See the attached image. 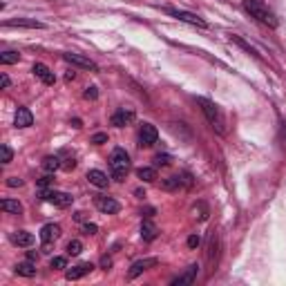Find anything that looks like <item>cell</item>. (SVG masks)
Wrapping results in <instances>:
<instances>
[{
	"instance_id": "1",
	"label": "cell",
	"mask_w": 286,
	"mask_h": 286,
	"mask_svg": "<svg viewBox=\"0 0 286 286\" xmlns=\"http://www.w3.org/2000/svg\"><path fill=\"white\" fill-rule=\"evenodd\" d=\"M244 9L248 11L257 23H262V25H266V27H271V29L277 27V16L273 14V9L264 3V0H244Z\"/></svg>"
},
{
	"instance_id": "2",
	"label": "cell",
	"mask_w": 286,
	"mask_h": 286,
	"mask_svg": "<svg viewBox=\"0 0 286 286\" xmlns=\"http://www.w3.org/2000/svg\"><path fill=\"white\" fill-rule=\"evenodd\" d=\"M197 105L201 108V112L206 114V119L212 126V130H217L219 134H226V116H224L222 110H219L217 103H212L210 99H204V96H199Z\"/></svg>"
},
{
	"instance_id": "3",
	"label": "cell",
	"mask_w": 286,
	"mask_h": 286,
	"mask_svg": "<svg viewBox=\"0 0 286 286\" xmlns=\"http://www.w3.org/2000/svg\"><path fill=\"white\" fill-rule=\"evenodd\" d=\"M110 172H112L114 181H123L130 172V154L123 148H114L110 154Z\"/></svg>"
},
{
	"instance_id": "4",
	"label": "cell",
	"mask_w": 286,
	"mask_h": 286,
	"mask_svg": "<svg viewBox=\"0 0 286 286\" xmlns=\"http://www.w3.org/2000/svg\"><path fill=\"white\" fill-rule=\"evenodd\" d=\"M38 194H41L43 201H49V204H54L58 208H67V206H72V201H74V197H72V194L58 192V190H41Z\"/></svg>"
},
{
	"instance_id": "5",
	"label": "cell",
	"mask_w": 286,
	"mask_h": 286,
	"mask_svg": "<svg viewBox=\"0 0 286 286\" xmlns=\"http://www.w3.org/2000/svg\"><path fill=\"white\" fill-rule=\"evenodd\" d=\"M159 139V132H157V128L152 126V123H141V128H139V146L141 148H150L154 146Z\"/></svg>"
},
{
	"instance_id": "6",
	"label": "cell",
	"mask_w": 286,
	"mask_h": 286,
	"mask_svg": "<svg viewBox=\"0 0 286 286\" xmlns=\"http://www.w3.org/2000/svg\"><path fill=\"white\" fill-rule=\"evenodd\" d=\"M63 61L69 63V65H76V67H83V69L99 72V65H96L94 61H90V58L83 56V54H74V51H67V54H63Z\"/></svg>"
},
{
	"instance_id": "7",
	"label": "cell",
	"mask_w": 286,
	"mask_h": 286,
	"mask_svg": "<svg viewBox=\"0 0 286 286\" xmlns=\"http://www.w3.org/2000/svg\"><path fill=\"white\" fill-rule=\"evenodd\" d=\"M168 14H170L172 18H177V21L181 23H188V25H194V27H206V21L197 14H190V11L186 9H168Z\"/></svg>"
},
{
	"instance_id": "8",
	"label": "cell",
	"mask_w": 286,
	"mask_h": 286,
	"mask_svg": "<svg viewBox=\"0 0 286 286\" xmlns=\"http://www.w3.org/2000/svg\"><path fill=\"white\" fill-rule=\"evenodd\" d=\"M94 206L99 208L101 212H105V214H114V212L121 210L119 201L112 199V197H108V194H96V197H94Z\"/></svg>"
},
{
	"instance_id": "9",
	"label": "cell",
	"mask_w": 286,
	"mask_h": 286,
	"mask_svg": "<svg viewBox=\"0 0 286 286\" xmlns=\"http://www.w3.org/2000/svg\"><path fill=\"white\" fill-rule=\"evenodd\" d=\"M134 121V110L132 108H119L112 114V126L114 128H126Z\"/></svg>"
},
{
	"instance_id": "10",
	"label": "cell",
	"mask_w": 286,
	"mask_h": 286,
	"mask_svg": "<svg viewBox=\"0 0 286 286\" xmlns=\"http://www.w3.org/2000/svg\"><path fill=\"white\" fill-rule=\"evenodd\" d=\"M197 273H199V266H197V264H190L184 273H181L179 277H174L170 284H172V286H186V284H192L194 279H197Z\"/></svg>"
},
{
	"instance_id": "11",
	"label": "cell",
	"mask_w": 286,
	"mask_h": 286,
	"mask_svg": "<svg viewBox=\"0 0 286 286\" xmlns=\"http://www.w3.org/2000/svg\"><path fill=\"white\" fill-rule=\"evenodd\" d=\"M154 266H157V259H154V257L139 259V262H134L132 266H130V273H128V277H130V279H134V277H139L143 271H148V269H154Z\"/></svg>"
},
{
	"instance_id": "12",
	"label": "cell",
	"mask_w": 286,
	"mask_h": 286,
	"mask_svg": "<svg viewBox=\"0 0 286 286\" xmlns=\"http://www.w3.org/2000/svg\"><path fill=\"white\" fill-rule=\"evenodd\" d=\"M61 237V226L58 224H45L41 228V242L47 246L51 242H56V239Z\"/></svg>"
},
{
	"instance_id": "13",
	"label": "cell",
	"mask_w": 286,
	"mask_h": 286,
	"mask_svg": "<svg viewBox=\"0 0 286 286\" xmlns=\"http://www.w3.org/2000/svg\"><path fill=\"white\" fill-rule=\"evenodd\" d=\"M7 27H29V29H45V23L36 21V18H16V21H7Z\"/></svg>"
},
{
	"instance_id": "14",
	"label": "cell",
	"mask_w": 286,
	"mask_h": 286,
	"mask_svg": "<svg viewBox=\"0 0 286 286\" xmlns=\"http://www.w3.org/2000/svg\"><path fill=\"white\" fill-rule=\"evenodd\" d=\"M34 74L45 83V85H54V81H56L54 72H51L47 65H43V63H36V65H34Z\"/></svg>"
},
{
	"instance_id": "15",
	"label": "cell",
	"mask_w": 286,
	"mask_h": 286,
	"mask_svg": "<svg viewBox=\"0 0 286 286\" xmlns=\"http://www.w3.org/2000/svg\"><path fill=\"white\" fill-rule=\"evenodd\" d=\"M92 269H94V266L90 264V262H83L79 266H72V269L65 271V277H67V279H81L83 275H87Z\"/></svg>"
},
{
	"instance_id": "16",
	"label": "cell",
	"mask_w": 286,
	"mask_h": 286,
	"mask_svg": "<svg viewBox=\"0 0 286 286\" xmlns=\"http://www.w3.org/2000/svg\"><path fill=\"white\" fill-rule=\"evenodd\" d=\"M31 123H34V116L27 108H18L16 110V119H14V126L16 128H29Z\"/></svg>"
},
{
	"instance_id": "17",
	"label": "cell",
	"mask_w": 286,
	"mask_h": 286,
	"mask_svg": "<svg viewBox=\"0 0 286 286\" xmlns=\"http://www.w3.org/2000/svg\"><path fill=\"white\" fill-rule=\"evenodd\" d=\"M11 242L16 246H21V248H29V246L34 244V235L27 230H16L14 235H11Z\"/></svg>"
},
{
	"instance_id": "18",
	"label": "cell",
	"mask_w": 286,
	"mask_h": 286,
	"mask_svg": "<svg viewBox=\"0 0 286 286\" xmlns=\"http://www.w3.org/2000/svg\"><path fill=\"white\" fill-rule=\"evenodd\" d=\"M87 181H90L92 186H96V188H108V186H110L108 174L101 172V170H90V172H87Z\"/></svg>"
},
{
	"instance_id": "19",
	"label": "cell",
	"mask_w": 286,
	"mask_h": 286,
	"mask_svg": "<svg viewBox=\"0 0 286 286\" xmlns=\"http://www.w3.org/2000/svg\"><path fill=\"white\" fill-rule=\"evenodd\" d=\"M141 239H146V242L157 239V226H154L152 222H143L141 224Z\"/></svg>"
},
{
	"instance_id": "20",
	"label": "cell",
	"mask_w": 286,
	"mask_h": 286,
	"mask_svg": "<svg viewBox=\"0 0 286 286\" xmlns=\"http://www.w3.org/2000/svg\"><path fill=\"white\" fill-rule=\"evenodd\" d=\"M16 275H23V277H34L36 275V266L31 259H27V262H23V264H18L16 266Z\"/></svg>"
},
{
	"instance_id": "21",
	"label": "cell",
	"mask_w": 286,
	"mask_h": 286,
	"mask_svg": "<svg viewBox=\"0 0 286 286\" xmlns=\"http://www.w3.org/2000/svg\"><path fill=\"white\" fill-rule=\"evenodd\" d=\"M0 208H3V212H11V214H21L23 212V206L18 204L14 199H3L0 201Z\"/></svg>"
},
{
	"instance_id": "22",
	"label": "cell",
	"mask_w": 286,
	"mask_h": 286,
	"mask_svg": "<svg viewBox=\"0 0 286 286\" xmlns=\"http://www.w3.org/2000/svg\"><path fill=\"white\" fill-rule=\"evenodd\" d=\"M136 177L141 181H146V184H152V181H157V170H154V168H139Z\"/></svg>"
},
{
	"instance_id": "23",
	"label": "cell",
	"mask_w": 286,
	"mask_h": 286,
	"mask_svg": "<svg viewBox=\"0 0 286 286\" xmlns=\"http://www.w3.org/2000/svg\"><path fill=\"white\" fill-rule=\"evenodd\" d=\"M61 168V159L58 157H45L43 159V170L45 172H54V170H58Z\"/></svg>"
},
{
	"instance_id": "24",
	"label": "cell",
	"mask_w": 286,
	"mask_h": 286,
	"mask_svg": "<svg viewBox=\"0 0 286 286\" xmlns=\"http://www.w3.org/2000/svg\"><path fill=\"white\" fill-rule=\"evenodd\" d=\"M21 61V56L16 54V51H3V54H0V63L3 65H11V63H18Z\"/></svg>"
},
{
	"instance_id": "25",
	"label": "cell",
	"mask_w": 286,
	"mask_h": 286,
	"mask_svg": "<svg viewBox=\"0 0 286 286\" xmlns=\"http://www.w3.org/2000/svg\"><path fill=\"white\" fill-rule=\"evenodd\" d=\"M67 253H69V255H81V253H83V244L79 242V239H72V242L67 244Z\"/></svg>"
},
{
	"instance_id": "26",
	"label": "cell",
	"mask_w": 286,
	"mask_h": 286,
	"mask_svg": "<svg viewBox=\"0 0 286 286\" xmlns=\"http://www.w3.org/2000/svg\"><path fill=\"white\" fill-rule=\"evenodd\" d=\"M49 266H51V269H54V271L67 269V259H65V257H54V259H51V262H49Z\"/></svg>"
},
{
	"instance_id": "27",
	"label": "cell",
	"mask_w": 286,
	"mask_h": 286,
	"mask_svg": "<svg viewBox=\"0 0 286 286\" xmlns=\"http://www.w3.org/2000/svg\"><path fill=\"white\" fill-rule=\"evenodd\" d=\"M0 150H3V164L7 166L9 161H11V157H14V152H11V148L7 146V143H3V146H0Z\"/></svg>"
},
{
	"instance_id": "28",
	"label": "cell",
	"mask_w": 286,
	"mask_h": 286,
	"mask_svg": "<svg viewBox=\"0 0 286 286\" xmlns=\"http://www.w3.org/2000/svg\"><path fill=\"white\" fill-rule=\"evenodd\" d=\"M154 166H170V154H157V157H154Z\"/></svg>"
},
{
	"instance_id": "29",
	"label": "cell",
	"mask_w": 286,
	"mask_h": 286,
	"mask_svg": "<svg viewBox=\"0 0 286 286\" xmlns=\"http://www.w3.org/2000/svg\"><path fill=\"white\" fill-rule=\"evenodd\" d=\"M83 96H85L87 101H96V99H99V92H96V87L92 85V87H87L85 92H83Z\"/></svg>"
},
{
	"instance_id": "30",
	"label": "cell",
	"mask_w": 286,
	"mask_h": 286,
	"mask_svg": "<svg viewBox=\"0 0 286 286\" xmlns=\"http://www.w3.org/2000/svg\"><path fill=\"white\" fill-rule=\"evenodd\" d=\"M49 186H51V174H45L43 179H38V188H41V190H47Z\"/></svg>"
},
{
	"instance_id": "31",
	"label": "cell",
	"mask_w": 286,
	"mask_h": 286,
	"mask_svg": "<svg viewBox=\"0 0 286 286\" xmlns=\"http://www.w3.org/2000/svg\"><path fill=\"white\" fill-rule=\"evenodd\" d=\"M233 41H235L237 45H242V47H244L246 51H251V54H255V56H257V51H255V49H253V47H251V45H248V43H244V41H242V38H239V36H233Z\"/></svg>"
},
{
	"instance_id": "32",
	"label": "cell",
	"mask_w": 286,
	"mask_h": 286,
	"mask_svg": "<svg viewBox=\"0 0 286 286\" xmlns=\"http://www.w3.org/2000/svg\"><path fill=\"white\" fill-rule=\"evenodd\" d=\"M199 244H201L199 235H190V237H188V248H197Z\"/></svg>"
},
{
	"instance_id": "33",
	"label": "cell",
	"mask_w": 286,
	"mask_h": 286,
	"mask_svg": "<svg viewBox=\"0 0 286 286\" xmlns=\"http://www.w3.org/2000/svg\"><path fill=\"white\" fill-rule=\"evenodd\" d=\"M105 141H108V134H103V132L92 136V143H96V146H101V143H105Z\"/></svg>"
},
{
	"instance_id": "34",
	"label": "cell",
	"mask_w": 286,
	"mask_h": 286,
	"mask_svg": "<svg viewBox=\"0 0 286 286\" xmlns=\"http://www.w3.org/2000/svg\"><path fill=\"white\" fill-rule=\"evenodd\" d=\"M7 186H9V188H21V186H23V179H18V177H9V179H7Z\"/></svg>"
},
{
	"instance_id": "35",
	"label": "cell",
	"mask_w": 286,
	"mask_h": 286,
	"mask_svg": "<svg viewBox=\"0 0 286 286\" xmlns=\"http://www.w3.org/2000/svg\"><path fill=\"white\" fill-rule=\"evenodd\" d=\"M83 230H85V235H94V233L99 230V228H96L94 224H85V226H83Z\"/></svg>"
},
{
	"instance_id": "36",
	"label": "cell",
	"mask_w": 286,
	"mask_h": 286,
	"mask_svg": "<svg viewBox=\"0 0 286 286\" xmlns=\"http://www.w3.org/2000/svg\"><path fill=\"white\" fill-rule=\"evenodd\" d=\"M9 83H11V81H9V76H7V74L0 76V87H3V90H7V87H9Z\"/></svg>"
},
{
	"instance_id": "37",
	"label": "cell",
	"mask_w": 286,
	"mask_h": 286,
	"mask_svg": "<svg viewBox=\"0 0 286 286\" xmlns=\"http://www.w3.org/2000/svg\"><path fill=\"white\" fill-rule=\"evenodd\" d=\"M110 266H112V259H110V257H103V259H101V269H103V271H108Z\"/></svg>"
},
{
	"instance_id": "38",
	"label": "cell",
	"mask_w": 286,
	"mask_h": 286,
	"mask_svg": "<svg viewBox=\"0 0 286 286\" xmlns=\"http://www.w3.org/2000/svg\"><path fill=\"white\" fill-rule=\"evenodd\" d=\"M208 217V210H206V206L204 204H199V219H206Z\"/></svg>"
},
{
	"instance_id": "39",
	"label": "cell",
	"mask_w": 286,
	"mask_h": 286,
	"mask_svg": "<svg viewBox=\"0 0 286 286\" xmlns=\"http://www.w3.org/2000/svg\"><path fill=\"white\" fill-rule=\"evenodd\" d=\"M74 76H76V72H67V74H65V79H67V81H74Z\"/></svg>"
},
{
	"instance_id": "40",
	"label": "cell",
	"mask_w": 286,
	"mask_h": 286,
	"mask_svg": "<svg viewBox=\"0 0 286 286\" xmlns=\"http://www.w3.org/2000/svg\"><path fill=\"white\" fill-rule=\"evenodd\" d=\"M36 257H38V255H36V253H34V251H29V253H27V259H31V262H34V259H36Z\"/></svg>"
},
{
	"instance_id": "41",
	"label": "cell",
	"mask_w": 286,
	"mask_h": 286,
	"mask_svg": "<svg viewBox=\"0 0 286 286\" xmlns=\"http://www.w3.org/2000/svg\"><path fill=\"white\" fill-rule=\"evenodd\" d=\"M141 214H146V217H152L154 210H152V208H148V210H146V212H141Z\"/></svg>"
}]
</instances>
